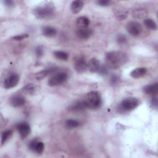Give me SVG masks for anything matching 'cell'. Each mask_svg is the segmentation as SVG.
I'll list each match as a JSON object with an SVG mask.
<instances>
[{
	"label": "cell",
	"mask_w": 158,
	"mask_h": 158,
	"mask_svg": "<svg viewBox=\"0 0 158 158\" xmlns=\"http://www.w3.org/2000/svg\"><path fill=\"white\" fill-rule=\"evenodd\" d=\"M53 5L51 2L40 4L33 10V14L38 19H51L55 14V7Z\"/></svg>",
	"instance_id": "cell-2"
},
{
	"label": "cell",
	"mask_w": 158,
	"mask_h": 158,
	"mask_svg": "<svg viewBox=\"0 0 158 158\" xmlns=\"http://www.w3.org/2000/svg\"><path fill=\"white\" fill-rule=\"evenodd\" d=\"M118 78L116 75H112V77L110 78V82L112 84H115L118 82Z\"/></svg>",
	"instance_id": "cell-33"
},
{
	"label": "cell",
	"mask_w": 158,
	"mask_h": 158,
	"mask_svg": "<svg viewBox=\"0 0 158 158\" xmlns=\"http://www.w3.org/2000/svg\"><path fill=\"white\" fill-rule=\"evenodd\" d=\"M93 33V30L90 28H78L76 31V35L80 39L86 40L91 37Z\"/></svg>",
	"instance_id": "cell-12"
},
{
	"label": "cell",
	"mask_w": 158,
	"mask_h": 158,
	"mask_svg": "<svg viewBox=\"0 0 158 158\" xmlns=\"http://www.w3.org/2000/svg\"><path fill=\"white\" fill-rule=\"evenodd\" d=\"M127 30L131 35L137 36L139 35L142 32V27L139 23L131 21L127 23Z\"/></svg>",
	"instance_id": "cell-6"
},
{
	"label": "cell",
	"mask_w": 158,
	"mask_h": 158,
	"mask_svg": "<svg viewBox=\"0 0 158 158\" xmlns=\"http://www.w3.org/2000/svg\"><path fill=\"white\" fill-rule=\"evenodd\" d=\"M151 104L154 107L157 108V97H153L151 100Z\"/></svg>",
	"instance_id": "cell-34"
},
{
	"label": "cell",
	"mask_w": 158,
	"mask_h": 158,
	"mask_svg": "<svg viewBox=\"0 0 158 158\" xmlns=\"http://www.w3.org/2000/svg\"><path fill=\"white\" fill-rule=\"evenodd\" d=\"M42 33L46 37H53L57 33V30L50 26H46L42 28Z\"/></svg>",
	"instance_id": "cell-22"
},
{
	"label": "cell",
	"mask_w": 158,
	"mask_h": 158,
	"mask_svg": "<svg viewBox=\"0 0 158 158\" xmlns=\"http://www.w3.org/2000/svg\"><path fill=\"white\" fill-rule=\"evenodd\" d=\"M98 72L101 74V75H106L107 73V68L104 66H100Z\"/></svg>",
	"instance_id": "cell-32"
},
{
	"label": "cell",
	"mask_w": 158,
	"mask_h": 158,
	"mask_svg": "<svg viewBox=\"0 0 158 158\" xmlns=\"http://www.w3.org/2000/svg\"><path fill=\"white\" fill-rule=\"evenodd\" d=\"M12 135V131L11 130H9L4 131L1 135V144H3L4 143H5V142L10 138Z\"/></svg>",
	"instance_id": "cell-27"
},
{
	"label": "cell",
	"mask_w": 158,
	"mask_h": 158,
	"mask_svg": "<svg viewBox=\"0 0 158 158\" xmlns=\"http://www.w3.org/2000/svg\"><path fill=\"white\" fill-rule=\"evenodd\" d=\"M17 129L22 138H26L30 132V127L25 122L20 123L17 125Z\"/></svg>",
	"instance_id": "cell-9"
},
{
	"label": "cell",
	"mask_w": 158,
	"mask_h": 158,
	"mask_svg": "<svg viewBox=\"0 0 158 158\" xmlns=\"http://www.w3.org/2000/svg\"><path fill=\"white\" fill-rule=\"evenodd\" d=\"M25 103V99L22 96L15 95L10 98V104L14 107H19L23 106Z\"/></svg>",
	"instance_id": "cell-11"
},
{
	"label": "cell",
	"mask_w": 158,
	"mask_h": 158,
	"mask_svg": "<svg viewBox=\"0 0 158 158\" xmlns=\"http://www.w3.org/2000/svg\"><path fill=\"white\" fill-rule=\"evenodd\" d=\"M96 3L100 6L105 7L109 6L111 3V1L109 0H98L96 1Z\"/></svg>",
	"instance_id": "cell-30"
},
{
	"label": "cell",
	"mask_w": 158,
	"mask_h": 158,
	"mask_svg": "<svg viewBox=\"0 0 158 158\" xmlns=\"http://www.w3.org/2000/svg\"><path fill=\"white\" fill-rule=\"evenodd\" d=\"M128 60L127 54L121 51H110L106 55V64L110 69H116L125 64Z\"/></svg>",
	"instance_id": "cell-1"
},
{
	"label": "cell",
	"mask_w": 158,
	"mask_h": 158,
	"mask_svg": "<svg viewBox=\"0 0 158 158\" xmlns=\"http://www.w3.org/2000/svg\"><path fill=\"white\" fill-rule=\"evenodd\" d=\"M54 56L61 60H67L69 58V55L67 52L62 51H55L54 52Z\"/></svg>",
	"instance_id": "cell-24"
},
{
	"label": "cell",
	"mask_w": 158,
	"mask_h": 158,
	"mask_svg": "<svg viewBox=\"0 0 158 158\" xmlns=\"http://www.w3.org/2000/svg\"><path fill=\"white\" fill-rule=\"evenodd\" d=\"M139 104V101L135 98H128L123 99L118 106V109L122 112L130 111L136 108Z\"/></svg>",
	"instance_id": "cell-4"
},
{
	"label": "cell",
	"mask_w": 158,
	"mask_h": 158,
	"mask_svg": "<svg viewBox=\"0 0 158 158\" xmlns=\"http://www.w3.org/2000/svg\"><path fill=\"white\" fill-rule=\"evenodd\" d=\"M143 90L144 93L149 95H156L158 92V84L155 83L151 85H148L143 87Z\"/></svg>",
	"instance_id": "cell-15"
},
{
	"label": "cell",
	"mask_w": 158,
	"mask_h": 158,
	"mask_svg": "<svg viewBox=\"0 0 158 158\" xmlns=\"http://www.w3.org/2000/svg\"><path fill=\"white\" fill-rule=\"evenodd\" d=\"M87 108L86 105L85 104V102L83 100H80L75 102L73 104H72L70 107L69 109L73 110V111H80L82 110L85 109Z\"/></svg>",
	"instance_id": "cell-20"
},
{
	"label": "cell",
	"mask_w": 158,
	"mask_h": 158,
	"mask_svg": "<svg viewBox=\"0 0 158 158\" xmlns=\"http://www.w3.org/2000/svg\"><path fill=\"white\" fill-rule=\"evenodd\" d=\"M87 108L97 109L101 104V97L100 93L96 91H92L88 93L84 99Z\"/></svg>",
	"instance_id": "cell-3"
},
{
	"label": "cell",
	"mask_w": 158,
	"mask_h": 158,
	"mask_svg": "<svg viewBox=\"0 0 158 158\" xmlns=\"http://www.w3.org/2000/svg\"><path fill=\"white\" fill-rule=\"evenodd\" d=\"M19 76L17 73H12L6 78L4 81V88L6 89H10L17 85L19 81Z\"/></svg>",
	"instance_id": "cell-7"
},
{
	"label": "cell",
	"mask_w": 158,
	"mask_h": 158,
	"mask_svg": "<svg viewBox=\"0 0 158 158\" xmlns=\"http://www.w3.org/2000/svg\"><path fill=\"white\" fill-rule=\"evenodd\" d=\"M65 124L66 127H67L68 128H76V127H78L80 125V123H79V122H78L76 120L69 119V120H66Z\"/></svg>",
	"instance_id": "cell-26"
},
{
	"label": "cell",
	"mask_w": 158,
	"mask_h": 158,
	"mask_svg": "<svg viewBox=\"0 0 158 158\" xmlns=\"http://www.w3.org/2000/svg\"><path fill=\"white\" fill-rule=\"evenodd\" d=\"M35 54L38 57H41L43 55L44 49L41 46H39L35 49Z\"/></svg>",
	"instance_id": "cell-31"
},
{
	"label": "cell",
	"mask_w": 158,
	"mask_h": 158,
	"mask_svg": "<svg viewBox=\"0 0 158 158\" xmlns=\"http://www.w3.org/2000/svg\"><path fill=\"white\" fill-rule=\"evenodd\" d=\"M83 6H84V4L82 1H80V0L74 1L71 4L70 10L72 13L78 14L81 10V9L83 7Z\"/></svg>",
	"instance_id": "cell-17"
},
{
	"label": "cell",
	"mask_w": 158,
	"mask_h": 158,
	"mask_svg": "<svg viewBox=\"0 0 158 158\" xmlns=\"http://www.w3.org/2000/svg\"><path fill=\"white\" fill-rule=\"evenodd\" d=\"M128 15V12L126 10L124 9H118L115 12V17L119 20H124Z\"/></svg>",
	"instance_id": "cell-25"
},
{
	"label": "cell",
	"mask_w": 158,
	"mask_h": 158,
	"mask_svg": "<svg viewBox=\"0 0 158 158\" xmlns=\"http://www.w3.org/2000/svg\"><path fill=\"white\" fill-rule=\"evenodd\" d=\"M144 24L148 29L156 30H157V24L154 20L151 19H146L144 20Z\"/></svg>",
	"instance_id": "cell-23"
},
{
	"label": "cell",
	"mask_w": 158,
	"mask_h": 158,
	"mask_svg": "<svg viewBox=\"0 0 158 158\" xmlns=\"http://www.w3.org/2000/svg\"><path fill=\"white\" fill-rule=\"evenodd\" d=\"M74 69L78 73H84L87 69V63L84 57L78 56L74 59Z\"/></svg>",
	"instance_id": "cell-8"
},
{
	"label": "cell",
	"mask_w": 158,
	"mask_h": 158,
	"mask_svg": "<svg viewBox=\"0 0 158 158\" xmlns=\"http://www.w3.org/2000/svg\"><path fill=\"white\" fill-rule=\"evenodd\" d=\"M68 75L65 72H60L51 77L48 81V84L50 86H55L62 84L67 81Z\"/></svg>",
	"instance_id": "cell-5"
},
{
	"label": "cell",
	"mask_w": 158,
	"mask_h": 158,
	"mask_svg": "<svg viewBox=\"0 0 158 158\" xmlns=\"http://www.w3.org/2000/svg\"><path fill=\"white\" fill-rule=\"evenodd\" d=\"M56 69L55 68H49V69H48L41 70V71H40V72H38V73H36L35 78L38 80H43V78H44L48 75L53 73L56 71Z\"/></svg>",
	"instance_id": "cell-19"
},
{
	"label": "cell",
	"mask_w": 158,
	"mask_h": 158,
	"mask_svg": "<svg viewBox=\"0 0 158 158\" xmlns=\"http://www.w3.org/2000/svg\"><path fill=\"white\" fill-rule=\"evenodd\" d=\"M116 41L119 44H125L127 42V38L125 35L118 34L116 37Z\"/></svg>",
	"instance_id": "cell-28"
},
{
	"label": "cell",
	"mask_w": 158,
	"mask_h": 158,
	"mask_svg": "<svg viewBox=\"0 0 158 158\" xmlns=\"http://www.w3.org/2000/svg\"><path fill=\"white\" fill-rule=\"evenodd\" d=\"M89 19L85 16H81L77 19L76 25L78 28H86L89 25Z\"/></svg>",
	"instance_id": "cell-18"
},
{
	"label": "cell",
	"mask_w": 158,
	"mask_h": 158,
	"mask_svg": "<svg viewBox=\"0 0 158 158\" xmlns=\"http://www.w3.org/2000/svg\"><path fill=\"white\" fill-rule=\"evenodd\" d=\"M4 3L6 6H8V7H11L14 5V2L11 0H6L4 1Z\"/></svg>",
	"instance_id": "cell-35"
},
{
	"label": "cell",
	"mask_w": 158,
	"mask_h": 158,
	"mask_svg": "<svg viewBox=\"0 0 158 158\" xmlns=\"http://www.w3.org/2000/svg\"><path fill=\"white\" fill-rule=\"evenodd\" d=\"M29 148L33 152L40 154L43 152L44 149V145L43 142L34 139L30 143Z\"/></svg>",
	"instance_id": "cell-10"
},
{
	"label": "cell",
	"mask_w": 158,
	"mask_h": 158,
	"mask_svg": "<svg viewBox=\"0 0 158 158\" xmlns=\"http://www.w3.org/2000/svg\"><path fill=\"white\" fill-rule=\"evenodd\" d=\"M148 14V10L143 8L136 9L132 11L133 16L134 17H135L136 19H139L145 18L147 16Z\"/></svg>",
	"instance_id": "cell-21"
},
{
	"label": "cell",
	"mask_w": 158,
	"mask_h": 158,
	"mask_svg": "<svg viewBox=\"0 0 158 158\" xmlns=\"http://www.w3.org/2000/svg\"><path fill=\"white\" fill-rule=\"evenodd\" d=\"M147 72V69L145 67H138L133 69L130 73V75L134 78H138L143 77Z\"/></svg>",
	"instance_id": "cell-16"
},
{
	"label": "cell",
	"mask_w": 158,
	"mask_h": 158,
	"mask_svg": "<svg viewBox=\"0 0 158 158\" xmlns=\"http://www.w3.org/2000/svg\"><path fill=\"white\" fill-rule=\"evenodd\" d=\"M38 89L39 88L37 85L33 83H28L22 88V91L27 94L33 95L37 93Z\"/></svg>",
	"instance_id": "cell-14"
},
{
	"label": "cell",
	"mask_w": 158,
	"mask_h": 158,
	"mask_svg": "<svg viewBox=\"0 0 158 158\" xmlns=\"http://www.w3.org/2000/svg\"><path fill=\"white\" fill-rule=\"evenodd\" d=\"M28 36H29L28 34L24 33V34H21V35H18L14 36L12 37V39L14 40H16V41H20V40H22L23 39L28 38Z\"/></svg>",
	"instance_id": "cell-29"
},
{
	"label": "cell",
	"mask_w": 158,
	"mask_h": 158,
	"mask_svg": "<svg viewBox=\"0 0 158 158\" xmlns=\"http://www.w3.org/2000/svg\"><path fill=\"white\" fill-rule=\"evenodd\" d=\"M99 67V61L96 58H91L87 63V69L92 73L98 72Z\"/></svg>",
	"instance_id": "cell-13"
}]
</instances>
